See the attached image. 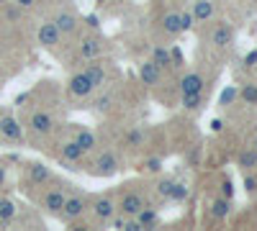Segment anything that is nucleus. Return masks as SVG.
<instances>
[{"label": "nucleus", "instance_id": "obj_41", "mask_svg": "<svg viewBox=\"0 0 257 231\" xmlns=\"http://www.w3.org/2000/svg\"><path fill=\"white\" fill-rule=\"evenodd\" d=\"M254 149H257V139H254Z\"/></svg>", "mask_w": 257, "mask_h": 231}, {"label": "nucleus", "instance_id": "obj_17", "mask_svg": "<svg viewBox=\"0 0 257 231\" xmlns=\"http://www.w3.org/2000/svg\"><path fill=\"white\" fill-rule=\"evenodd\" d=\"M162 29H165V34H170V36L180 34V13H178V11L165 13V18H162Z\"/></svg>", "mask_w": 257, "mask_h": 231}, {"label": "nucleus", "instance_id": "obj_27", "mask_svg": "<svg viewBox=\"0 0 257 231\" xmlns=\"http://www.w3.org/2000/svg\"><path fill=\"white\" fill-rule=\"evenodd\" d=\"M183 106L188 111H196L203 106V93H193V95H183Z\"/></svg>", "mask_w": 257, "mask_h": 231}, {"label": "nucleus", "instance_id": "obj_5", "mask_svg": "<svg viewBox=\"0 0 257 231\" xmlns=\"http://www.w3.org/2000/svg\"><path fill=\"white\" fill-rule=\"evenodd\" d=\"M64 200H67V190L59 185V187H52V190H47L44 195V208H47V213H59L62 211V205Z\"/></svg>", "mask_w": 257, "mask_h": 231}, {"label": "nucleus", "instance_id": "obj_18", "mask_svg": "<svg viewBox=\"0 0 257 231\" xmlns=\"http://www.w3.org/2000/svg\"><path fill=\"white\" fill-rule=\"evenodd\" d=\"M134 218L139 221V226H142V228H155V226H157V221H160L157 211H152V208H147V205L142 208V211H139Z\"/></svg>", "mask_w": 257, "mask_h": 231}, {"label": "nucleus", "instance_id": "obj_14", "mask_svg": "<svg viewBox=\"0 0 257 231\" xmlns=\"http://www.w3.org/2000/svg\"><path fill=\"white\" fill-rule=\"evenodd\" d=\"M139 77H142L144 85H160V67L149 59V62H144V65L139 67Z\"/></svg>", "mask_w": 257, "mask_h": 231}, {"label": "nucleus", "instance_id": "obj_29", "mask_svg": "<svg viewBox=\"0 0 257 231\" xmlns=\"http://www.w3.org/2000/svg\"><path fill=\"white\" fill-rule=\"evenodd\" d=\"M193 21H196V18H193L190 11L180 13V31H190V29H193Z\"/></svg>", "mask_w": 257, "mask_h": 231}, {"label": "nucleus", "instance_id": "obj_8", "mask_svg": "<svg viewBox=\"0 0 257 231\" xmlns=\"http://www.w3.org/2000/svg\"><path fill=\"white\" fill-rule=\"evenodd\" d=\"M211 41H213V47H219V49H226L234 44V29L229 24H219L216 29H213L211 34Z\"/></svg>", "mask_w": 257, "mask_h": 231}, {"label": "nucleus", "instance_id": "obj_11", "mask_svg": "<svg viewBox=\"0 0 257 231\" xmlns=\"http://www.w3.org/2000/svg\"><path fill=\"white\" fill-rule=\"evenodd\" d=\"M54 26H57V31L64 36V34H72L75 29H77V16L75 13H70V11H62V13H57V18H54Z\"/></svg>", "mask_w": 257, "mask_h": 231}, {"label": "nucleus", "instance_id": "obj_40", "mask_svg": "<svg viewBox=\"0 0 257 231\" xmlns=\"http://www.w3.org/2000/svg\"><path fill=\"white\" fill-rule=\"evenodd\" d=\"M3 3H8V0H0V6H3Z\"/></svg>", "mask_w": 257, "mask_h": 231}, {"label": "nucleus", "instance_id": "obj_33", "mask_svg": "<svg viewBox=\"0 0 257 231\" xmlns=\"http://www.w3.org/2000/svg\"><path fill=\"white\" fill-rule=\"evenodd\" d=\"M221 195H224V198H229V200H231V195H234V190H231V182H229V180L221 185Z\"/></svg>", "mask_w": 257, "mask_h": 231}, {"label": "nucleus", "instance_id": "obj_22", "mask_svg": "<svg viewBox=\"0 0 257 231\" xmlns=\"http://www.w3.org/2000/svg\"><path fill=\"white\" fill-rule=\"evenodd\" d=\"M152 62L162 70V67H167V65H173V54H170L167 49H162V47H157V49L152 52Z\"/></svg>", "mask_w": 257, "mask_h": 231}, {"label": "nucleus", "instance_id": "obj_25", "mask_svg": "<svg viewBox=\"0 0 257 231\" xmlns=\"http://www.w3.org/2000/svg\"><path fill=\"white\" fill-rule=\"evenodd\" d=\"M75 141H77V146H80L82 152H90L93 146H95V136H93L90 131H85V129L77 134V139H75Z\"/></svg>", "mask_w": 257, "mask_h": 231}, {"label": "nucleus", "instance_id": "obj_37", "mask_svg": "<svg viewBox=\"0 0 257 231\" xmlns=\"http://www.w3.org/2000/svg\"><path fill=\"white\" fill-rule=\"evenodd\" d=\"M108 103H111V98H108V95L100 98V100H98V108H108Z\"/></svg>", "mask_w": 257, "mask_h": 231}, {"label": "nucleus", "instance_id": "obj_19", "mask_svg": "<svg viewBox=\"0 0 257 231\" xmlns=\"http://www.w3.org/2000/svg\"><path fill=\"white\" fill-rule=\"evenodd\" d=\"M85 75L90 77V82H93V88H103V82H105V70H103V65H98V62H93V65L85 70Z\"/></svg>", "mask_w": 257, "mask_h": 231}, {"label": "nucleus", "instance_id": "obj_34", "mask_svg": "<svg viewBox=\"0 0 257 231\" xmlns=\"http://www.w3.org/2000/svg\"><path fill=\"white\" fill-rule=\"evenodd\" d=\"M147 170H149V172H157V170H160V162H157V159H149V162H147Z\"/></svg>", "mask_w": 257, "mask_h": 231}, {"label": "nucleus", "instance_id": "obj_32", "mask_svg": "<svg viewBox=\"0 0 257 231\" xmlns=\"http://www.w3.org/2000/svg\"><path fill=\"white\" fill-rule=\"evenodd\" d=\"M244 65H247V67H257V52H249V54L244 57Z\"/></svg>", "mask_w": 257, "mask_h": 231}, {"label": "nucleus", "instance_id": "obj_6", "mask_svg": "<svg viewBox=\"0 0 257 231\" xmlns=\"http://www.w3.org/2000/svg\"><path fill=\"white\" fill-rule=\"evenodd\" d=\"M36 36H39V44L47 47V49H54V47L59 44V39H62V34H59L57 26H54V21H49V24H41Z\"/></svg>", "mask_w": 257, "mask_h": 231}, {"label": "nucleus", "instance_id": "obj_13", "mask_svg": "<svg viewBox=\"0 0 257 231\" xmlns=\"http://www.w3.org/2000/svg\"><path fill=\"white\" fill-rule=\"evenodd\" d=\"M29 123H31V129H34L36 134H49L52 126H54V121H52V116H49L47 111H36Z\"/></svg>", "mask_w": 257, "mask_h": 231}, {"label": "nucleus", "instance_id": "obj_39", "mask_svg": "<svg viewBox=\"0 0 257 231\" xmlns=\"http://www.w3.org/2000/svg\"><path fill=\"white\" fill-rule=\"evenodd\" d=\"M44 3H57V0H44Z\"/></svg>", "mask_w": 257, "mask_h": 231}, {"label": "nucleus", "instance_id": "obj_24", "mask_svg": "<svg viewBox=\"0 0 257 231\" xmlns=\"http://www.w3.org/2000/svg\"><path fill=\"white\" fill-rule=\"evenodd\" d=\"M244 103H247V106H257V85H254V82H249V85H244L239 93H237Z\"/></svg>", "mask_w": 257, "mask_h": 231}, {"label": "nucleus", "instance_id": "obj_16", "mask_svg": "<svg viewBox=\"0 0 257 231\" xmlns=\"http://www.w3.org/2000/svg\"><path fill=\"white\" fill-rule=\"evenodd\" d=\"M100 49H103V47H100L98 39H93V36H90V39H82V44H80V57H82V59H95V57L100 54Z\"/></svg>", "mask_w": 257, "mask_h": 231}, {"label": "nucleus", "instance_id": "obj_20", "mask_svg": "<svg viewBox=\"0 0 257 231\" xmlns=\"http://www.w3.org/2000/svg\"><path fill=\"white\" fill-rule=\"evenodd\" d=\"M82 154L85 152L77 146V141H67V144L62 146V159L64 162H77V159H82Z\"/></svg>", "mask_w": 257, "mask_h": 231}, {"label": "nucleus", "instance_id": "obj_36", "mask_svg": "<svg viewBox=\"0 0 257 231\" xmlns=\"http://www.w3.org/2000/svg\"><path fill=\"white\" fill-rule=\"evenodd\" d=\"M142 139V131H132V134H128V141H132V144H137Z\"/></svg>", "mask_w": 257, "mask_h": 231}, {"label": "nucleus", "instance_id": "obj_2", "mask_svg": "<svg viewBox=\"0 0 257 231\" xmlns=\"http://www.w3.org/2000/svg\"><path fill=\"white\" fill-rule=\"evenodd\" d=\"M85 208H88V203H85L82 195H67V200H64L59 216H62L64 221H77V218H82Z\"/></svg>", "mask_w": 257, "mask_h": 231}, {"label": "nucleus", "instance_id": "obj_15", "mask_svg": "<svg viewBox=\"0 0 257 231\" xmlns=\"http://www.w3.org/2000/svg\"><path fill=\"white\" fill-rule=\"evenodd\" d=\"M190 13H193V18H196L198 24H206V21L213 18V3H211V0H196Z\"/></svg>", "mask_w": 257, "mask_h": 231}, {"label": "nucleus", "instance_id": "obj_30", "mask_svg": "<svg viewBox=\"0 0 257 231\" xmlns=\"http://www.w3.org/2000/svg\"><path fill=\"white\" fill-rule=\"evenodd\" d=\"M237 93H239L237 88H229V90H224V93H221V103H224V106H226V103H231L234 98H237Z\"/></svg>", "mask_w": 257, "mask_h": 231}, {"label": "nucleus", "instance_id": "obj_38", "mask_svg": "<svg viewBox=\"0 0 257 231\" xmlns=\"http://www.w3.org/2000/svg\"><path fill=\"white\" fill-rule=\"evenodd\" d=\"M3 182H6V167L0 164V187H3Z\"/></svg>", "mask_w": 257, "mask_h": 231}, {"label": "nucleus", "instance_id": "obj_3", "mask_svg": "<svg viewBox=\"0 0 257 231\" xmlns=\"http://www.w3.org/2000/svg\"><path fill=\"white\" fill-rule=\"evenodd\" d=\"M118 211L126 216V218H134L142 208H144V198L139 195V193H134V190H128V193H123L121 195V200H118Z\"/></svg>", "mask_w": 257, "mask_h": 231}, {"label": "nucleus", "instance_id": "obj_28", "mask_svg": "<svg viewBox=\"0 0 257 231\" xmlns=\"http://www.w3.org/2000/svg\"><path fill=\"white\" fill-rule=\"evenodd\" d=\"M175 185H178V182H173V180H162V182H160V193H162L165 198H173Z\"/></svg>", "mask_w": 257, "mask_h": 231}, {"label": "nucleus", "instance_id": "obj_35", "mask_svg": "<svg viewBox=\"0 0 257 231\" xmlns=\"http://www.w3.org/2000/svg\"><path fill=\"white\" fill-rule=\"evenodd\" d=\"M16 6H18V8H31L34 0H16Z\"/></svg>", "mask_w": 257, "mask_h": 231}, {"label": "nucleus", "instance_id": "obj_10", "mask_svg": "<svg viewBox=\"0 0 257 231\" xmlns=\"http://www.w3.org/2000/svg\"><path fill=\"white\" fill-rule=\"evenodd\" d=\"M26 172H29V180L34 182V185H47L49 180H52V170L47 164H41V162H31L29 167H26Z\"/></svg>", "mask_w": 257, "mask_h": 231}, {"label": "nucleus", "instance_id": "obj_21", "mask_svg": "<svg viewBox=\"0 0 257 231\" xmlns=\"http://www.w3.org/2000/svg\"><path fill=\"white\" fill-rule=\"evenodd\" d=\"M229 213H231V203H229V198L213 200V205H211V216H213V218H226Z\"/></svg>", "mask_w": 257, "mask_h": 231}, {"label": "nucleus", "instance_id": "obj_31", "mask_svg": "<svg viewBox=\"0 0 257 231\" xmlns=\"http://www.w3.org/2000/svg\"><path fill=\"white\" fill-rule=\"evenodd\" d=\"M244 187H247V193H257V180L252 175H244Z\"/></svg>", "mask_w": 257, "mask_h": 231}, {"label": "nucleus", "instance_id": "obj_12", "mask_svg": "<svg viewBox=\"0 0 257 231\" xmlns=\"http://www.w3.org/2000/svg\"><path fill=\"white\" fill-rule=\"evenodd\" d=\"M116 172H118V159H116L111 152H103V154L98 157V175L111 177V175H116Z\"/></svg>", "mask_w": 257, "mask_h": 231}, {"label": "nucleus", "instance_id": "obj_7", "mask_svg": "<svg viewBox=\"0 0 257 231\" xmlns=\"http://www.w3.org/2000/svg\"><path fill=\"white\" fill-rule=\"evenodd\" d=\"M0 136L8 139V141H21L24 139V131L13 116H0Z\"/></svg>", "mask_w": 257, "mask_h": 231}, {"label": "nucleus", "instance_id": "obj_23", "mask_svg": "<svg viewBox=\"0 0 257 231\" xmlns=\"http://www.w3.org/2000/svg\"><path fill=\"white\" fill-rule=\"evenodd\" d=\"M239 167L247 172V170H254L257 167V149L252 146V149H247V152H242V157H239Z\"/></svg>", "mask_w": 257, "mask_h": 231}, {"label": "nucleus", "instance_id": "obj_26", "mask_svg": "<svg viewBox=\"0 0 257 231\" xmlns=\"http://www.w3.org/2000/svg\"><path fill=\"white\" fill-rule=\"evenodd\" d=\"M13 216H16V203L3 198V200H0V221H11Z\"/></svg>", "mask_w": 257, "mask_h": 231}, {"label": "nucleus", "instance_id": "obj_9", "mask_svg": "<svg viewBox=\"0 0 257 231\" xmlns=\"http://www.w3.org/2000/svg\"><path fill=\"white\" fill-rule=\"evenodd\" d=\"M203 85H206V80H203L198 72H188V75L180 80V93H183V95L203 93Z\"/></svg>", "mask_w": 257, "mask_h": 231}, {"label": "nucleus", "instance_id": "obj_1", "mask_svg": "<svg viewBox=\"0 0 257 231\" xmlns=\"http://www.w3.org/2000/svg\"><path fill=\"white\" fill-rule=\"evenodd\" d=\"M93 82H90V77L85 75V72H77V75H72L70 77V82H67V93L72 95V98H80V100H85V98H90L93 95Z\"/></svg>", "mask_w": 257, "mask_h": 231}, {"label": "nucleus", "instance_id": "obj_4", "mask_svg": "<svg viewBox=\"0 0 257 231\" xmlns=\"http://www.w3.org/2000/svg\"><path fill=\"white\" fill-rule=\"evenodd\" d=\"M116 203L111 200V198H98L95 203H93V216L100 221V223H111V218L116 216Z\"/></svg>", "mask_w": 257, "mask_h": 231}]
</instances>
